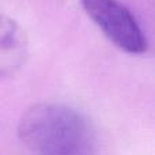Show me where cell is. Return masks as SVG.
Wrapping results in <instances>:
<instances>
[{"mask_svg":"<svg viewBox=\"0 0 155 155\" xmlns=\"http://www.w3.org/2000/svg\"><path fill=\"white\" fill-rule=\"evenodd\" d=\"M30 56V42L23 27L0 14V82L21 72Z\"/></svg>","mask_w":155,"mask_h":155,"instance_id":"3","label":"cell"},{"mask_svg":"<svg viewBox=\"0 0 155 155\" xmlns=\"http://www.w3.org/2000/svg\"><path fill=\"white\" fill-rule=\"evenodd\" d=\"M18 136L33 155H95V134L80 112L40 102L23 112Z\"/></svg>","mask_w":155,"mask_h":155,"instance_id":"1","label":"cell"},{"mask_svg":"<svg viewBox=\"0 0 155 155\" xmlns=\"http://www.w3.org/2000/svg\"><path fill=\"white\" fill-rule=\"evenodd\" d=\"M83 10L118 49L129 54L147 52L148 42L134 14L118 0H80Z\"/></svg>","mask_w":155,"mask_h":155,"instance_id":"2","label":"cell"}]
</instances>
